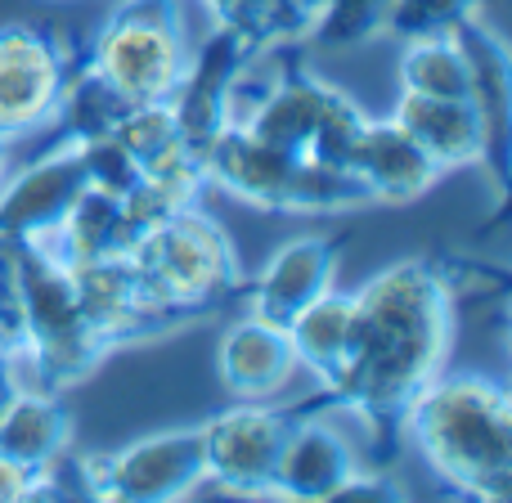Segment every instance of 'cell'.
I'll return each instance as SVG.
<instances>
[{
  "label": "cell",
  "instance_id": "cell-8",
  "mask_svg": "<svg viewBox=\"0 0 512 503\" xmlns=\"http://www.w3.org/2000/svg\"><path fill=\"white\" fill-rule=\"evenodd\" d=\"M81 490L117 503H167L207 481L203 468V432L194 427H171L108 454H81L77 459Z\"/></svg>",
  "mask_w": 512,
  "mask_h": 503
},
{
  "label": "cell",
  "instance_id": "cell-21",
  "mask_svg": "<svg viewBox=\"0 0 512 503\" xmlns=\"http://www.w3.org/2000/svg\"><path fill=\"white\" fill-rule=\"evenodd\" d=\"M135 243V230L126 221L122 198L99 194V189H81L77 203L68 207L63 225L45 239V248L59 256L63 265H86V261H108V256H126Z\"/></svg>",
  "mask_w": 512,
  "mask_h": 503
},
{
  "label": "cell",
  "instance_id": "cell-25",
  "mask_svg": "<svg viewBox=\"0 0 512 503\" xmlns=\"http://www.w3.org/2000/svg\"><path fill=\"white\" fill-rule=\"evenodd\" d=\"M364 122H369V113H364V108L355 104L342 86H333V81H328L324 113H319V126H315V135H310L306 158L346 171V162H351V149H355V140H360Z\"/></svg>",
  "mask_w": 512,
  "mask_h": 503
},
{
  "label": "cell",
  "instance_id": "cell-9",
  "mask_svg": "<svg viewBox=\"0 0 512 503\" xmlns=\"http://www.w3.org/2000/svg\"><path fill=\"white\" fill-rule=\"evenodd\" d=\"M77 72V50L36 23L0 27V140L23 144L50 126Z\"/></svg>",
  "mask_w": 512,
  "mask_h": 503
},
{
  "label": "cell",
  "instance_id": "cell-12",
  "mask_svg": "<svg viewBox=\"0 0 512 503\" xmlns=\"http://www.w3.org/2000/svg\"><path fill=\"white\" fill-rule=\"evenodd\" d=\"M261 59L239 32L230 27H212V36H203V45H194L189 54V68L180 77L176 95L167 99L171 113H176L180 140L189 149L207 153V144L230 126L234 117V90L248 77V68Z\"/></svg>",
  "mask_w": 512,
  "mask_h": 503
},
{
  "label": "cell",
  "instance_id": "cell-24",
  "mask_svg": "<svg viewBox=\"0 0 512 503\" xmlns=\"http://www.w3.org/2000/svg\"><path fill=\"white\" fill-rule=\"evenodd\" d=\"M396 86L405 95L468 99V59H463L454 32L409 36L396 63Z\"/></svg>",
  "mask_w": 512,
  "mask_h": 503
},
{
  "label": "cell",
  "instance_id": "cell-13",
  "mask_svg": "<svg viewBox=\"0 0 512 503\" xmlns=\"http://www.w3.org/2000/svg\"><path fill=\"white\" fill-rule=\"evenodd\" d=\"M81 189H86V171L77 144H54L23 167H9V176L0 180V248L45 243L63 225Z\"/></svg>",
  "mask_w": 512,
  "mask_h": 503
},
{
  "label": "cell",
  "instance_id": "cell-14",
  "mask_svg": "<svg viewBox=\"0 0 512 503\" xmlns=\"http://www.w3.org/2000/svg\"><path fill=\"white\" fill-rule=\"evenodd\" d=\"M351 243L346 230L333 234H297V239L279 243L270 261L243 283V306L252 315L270 319V324H288L306 301H315L324 288L337 283V265H342V248Z\"/></svg>",
  "mask_w": 512,
  "mask_h": 503
},
{
  "label": "cell",
  "instance_id": "cell-3",
  "mask_svg": "<svg viewBox=\"0 0 512 503\" xmlns=\"http://www.w3.org/2000/svg\"><path fill=\"white\" fill-rule=\"evenodd\" d=\"M5 301L18 337L5 364L9 387L68 391L113 355L81 310L72 270L45 243L5 248Z\"/></svg>",
  "mask_w": 512,
  "mask_h": 503
},
{
  "label": "cell",
  "instance_id": "cell-30",
  "mask_svg": "<svg viewBox=\"0 0 512 503\" xmlns=\"http://www.w3.org/2000/svg\"><path fill=\"white\" fill-rule=\"evenodd\" d=\"M54 490V472H36L27 463L0 454V503H23L36 495H50Z\"/></svg>",
  "mask_w": 512,
  "mask_h": 503
},
{
  "label": "cell",
  "instance_id": "cell-29",
  "mask_svg": "<svg viewBox=\"0 0 512 503\" xmlns=\"http://www.w3.org/2000/svg\"><path fill=\"white\" fill-rule=\"evenodd\" d=\"M486 0H396L387 14V32L382 36H427V32H450L459 18L481 14Z\"/></svg>",
  "mask_w": 512,
  "mask_h": 503
},
{
  "label": "cell",
  "instance_id": "cell-1",
  "mask_svg": "<svg viewBox=\"0 0 512 503\" xmlns=\"http://www.w3.org/2000/svg\"><path fill=\"white\" fill-rule=\"evenodd\" d=\"M468 274L472 261L405 256L355 288L346 360L328 396L333 409L364 423L382 468L405 441L400 423L409 400L450 364L459 328L454 301L468 288Z\"/></svg>",
  "mask_w": 512,
  "mask_h": 503
},
{
  "label": "cell",
  "instance_id": "cell-7",
  "mask_svg": "<svg viewBox=\"0 0 512 503\" xmlns=\"http://www.w3.org/2000/svg\"><path fill=\"white\" fill-rule=\"evenodd\" d=\"M310 409H333L328 387H319L315 400H301V405L234 400L230 409L198 423L207 481H216L225 495H270V472H274V459H279L283 436Z\"/></svg>",
  "mask_w": 512,
  "mask_h": 503
},
{
  "label": "cell",
  "instance_id": "cell-22",
  "mask_svg": "<svg viewBox=\"0 0 512 503\" xmlns=\"http://www.w3.org/2000/svg\"><path fill=\"white\" fill-rule=\"evenodd\" d=\"M351 306H355V292L333 283V288H324L315 301H306L283 324L292 337V351H297V364L319 387H333L337 373H342L346 337H351Z\"/></svg>",
  "mask_w": 512,
  "mask_h": 503
},
{
  "label": "cell",
  "instance_id": "cell-11",
  "mask_svg": "<svg viewBox=\"0 0 512 503\" xmlns=\"http://www.w3.org/2000/svg\"><path fill=\"white\" fill-rule=\"evenodd\" d=\"M68 270H72V288H77L81 310H86L90 328L99 333V342H104L108 351L135 346V342H153V337H167L189 324L185 315H176L171 306H162V301L153 297L149 283L135 274V265L126 261V256L68 265Z\"/></svg>",
  "mask_w": 512,
  "mask_h": 503
},
{
  "label": "cell",
  "instance_id": "cell-16",
  "mask_svg": "<svg viewBox=\"0 0 512 503\" xmlns=\"http://www.w3.org/2000/svg\"><path fill=\"white\" fill-rule=\"evenodd\" d=\"M324 95H328V77H319L306 59H288L252 99L243 90H234L230 122L239 131H248L252 140L270 144V149L306 153L310 135L319 126V113H324Z\"/></svg>",
  "mask_w": 512,
  "mask_h": 503
},
{
  "label": "cell",
  "instance_id": "cell-5",
  "mask_svg": "<svg viewBox=\"0 0 512 503\" xmlns=\"http://www.w3.org/2000/svg\"><path fill=\"white\" fill-rule=\"evenodd\" d=\"M189 54L185 0H117L90 36L81 68L135 108L176 95Z\"/></svg>",
  "mask_w": 512,
  "mask_h": 503
},
{
  "label": "cell",
  "instance_id": "cell-20",
  "mask_svg": "<svg viewBox=\"0 0 512 503\" xmlns=\"http://www.w3.org/2000/svg\"><path fill=\"white\" fill-rule=\"evenodd\" d=\"M400 126L418 140V149L436 162L441 176L481 167V122L468 99H432V95H396L391 108Z\"/></svg>",
  "mask_w": 512,
  "mask_h": 503
},
{
  "label": "cell",
  "instance_id": "cell-32",
  "mask_svg": "<svg viewBox=\"0 0 512 503\" xmlns=\"http://www.w3.org/2000/svg\"><path fill=\"white\" fill-rule=\"evenodd\" d=\"M9 167H14V144H5V140H0V180L9 176Z\"/></svg>",
  "mask_w": 512,
  "mask_h": 503
},
{
  "label": "cell",
  "instance_id": "cell-34",
  "mask_svg": "<svg viewBox=\"0 0 512 503\" xmlns=\"http://www.w3.org/2000/svg\"><path fill=\"white\" fill-rule=\"evenodd\" d=\"M0 391H9V387H5V382H0Z\"/></svg>",
  "mask_w": 512,
  "mask_h": 503
},
{
  "label": "cell",
  "instance_id": "cell-31",
  "mask_svg": "<svg viewBox=\"0 0 512 503\" xmlns=\"http://www.w3.org/2000/svg\"><path fill=\"white\" fill-rule=\"evenodd\" d=\"M14 346H18L14 324H9V315L0 310V382H5V364H9V355H14ZM5 387H9V382H5Z\"/></svg>",
  "mask_w": 512,
  "mask_h": 503
},
{
  "label": "cell",
  "instance_id": "cell-17",
  "mask_svg": "<svg viewBox=\"0 0 512 503\" xmlns=\"http://www.w3.org/2000/svg\"><path fill=\"white\" fill-rule=\"evenodd\" d=\"M346 171L360 180L369 203H391V207L418 203L423 194H432L441 185L436 162L418 149V140L396 117H369L364 122Z\"/></svg>",
  "mask_w": 512,
  "mask_h": 503
},
{
  "label": "cell",
  "instance_id": "cell-26",
  "mask_svg": "<svg viewBox=\"0 0 512 503\" xmlns=\"http://www.w3.org/2000/svg\"><path fill=\"white\" fill-rule=\"evenodd\" d=\"M117 144H122L126 153H131L140 167H153L158 158H167L171 149H180V126H176V113H171V104L162 99V104H135L126 108L122 117H117L113 131Z\"/></svg>",
  "mask_w": 512,
  "mask_h": 503
},
{
  "label": "cell",
  "instance_id": "cell-15",
  "mask_svg": "<svg viewBox=\"0 0 512 503\" xmlns=\"http://www.w3.org/2000/svg\"><path fill=\"white\" fill-rule=\"evenodd\" d=\"M364 468L351 436L333 423V409H310L283 436L270 472L274 499H337L346 481Z\"/></svg>",
  "mask_w": 512,
  "mask_h": 503
},
{
  "label": "cell",
  "instance_id": "cell-19",
  "mask_svg": "<svg viewBox=\"0 0 512 503\" xmlns=\"http://www.w3.org/2000/svg\"><path fill=\"white\" fill-rule=\"evenodd\" d=\"M72 450V409L63 391L9 387L0 391V454L36 472H59Z\"/></svg>",
  "mask_w": 512,
  "mask_h": 503
},
{
  "label": "cell",
  "instance_id": "cell-33",
  "mask_svg": "<svg viewBox=\"0 0 512 503\" xmlns=\"http://www.w3.org/2000/svg\"><path fill=\"white\" fill-rule=\"evenodd\" d=\"M50 5H68V0H50Z\"/></svg>",
  "mask_w": 512,
  "mask_h": 503
},
{
  "label": "cell",
  "instance_id": "cell-6",
  "mask_svg": "<svg viewBox=\"0 0 512 503\" xmlns=\"http://www.w3.org/2000/svg\"><path fill=\"white\" fill-rule=\"evenodd\" d=\"M203 162H207V180L216 189H225V194L243 198L252 207H265V212L333 216L369 203L351 171L310 162L306 153L270 149V144L252 140L248 131H239L234 122L207 144Z\"/></svg>",
  "mask_w": 512,
  "mask_h": 503
},
{
  "label": "cell",
  "instance_id": "cell-4",
  "mask_svg": "<svg viewBox=\"0 0 512 503\" xmlns=\"http://www.w3.org/2000/svg\"><path fill=\"white\" fill-rule=\"evenodd\" d=\"M126 261L149 283L153 297L162 306H171L176 315H185L189 324L239 301L243 283H248L234 239L203 203L180 207L176 216L144 230L131 243Z\"/></svg>",
  "mask_w": 512,
  "mask_h": 503
},
{
  "label": "cell",
  "instance_id": "cell-28",
  "mask_svg": "<svg viewBox=\"0 0 512 503\" xmlns=\"http://www.w3.org/2000/svg\"><path fill=\"white\" fill-rule=\"evenodd\" d=\"M81 153V171H86V185L99 189V194H113V198H126L135 185H140L144 167L113 140V135H99V140H86L77 144Z\"/></svg>",
  "mask_w": 512,
  "mask_h": 503
},
{
  "label": "cell",
  "instance_id": "cell-27",
  "mask_svg": "<svg viewBox=\"0 0 512 503\" xmlns=\"http://www.w3.org/2000/svg\"><path fill=\"white\" fill-rule=\"evenodd\" d=\"M391 5L396 0H324V14H319L310 41L324 50H351V45L373 41L387 32Z\"/></svg>",
  "mask_w": 512,
  "mask_h": 503
},
{
  "label": "cell",
  "instance_id": "cell-2",
  "mask_svg": "<svg viewBox=\"0 0 512 503\" xmlns=\"http://www.w3.org/2000/svg\"><path fill=\"white\" fill-rule=\"evenodd\" d=\"M400 432L445 490L477 503L512 495V396L499 378L445 364L409 400Z\"/></svg>",
  "mask_w": 512,
  "mask_h": 503
},
{
  "label": "cell",
  "instance_id": "cell-10",
  "mask_svg": "<svg viewBox=\"0 0 512 503\" xmlns=\"http://www.w3.org/2000/svg\"><path fill=\"white\" fill-rule=\"evenodd\" d=\"M468 59V104L481 122V171L495 194V216L508 207L512 189V59L508 45L481 14L450 27Z\"/></svg>",
  "mask_w": 512,
  "mask_h": 503
},
{
  "label": "cell",
  "instance_id": "cell-18",
  "mask_svg": "<svg viewBox=\"0 0 512 503\" xmlns=\"http://www.w3.org/2000/svg\"><path fill=\"white\" fill-rule=\"evenodd\" d=\"M297 351L283 324L261 315H243L216 342V378L234 400H274L297 378Z\"/></svg>",
  "mask_w": 512,
  "mask_h": 503
},
{
  "label": "cell",
  "instance_id": "cell-23",
  "mask_svg": "<svg viewBox=\"0 0 512 503\" xmlns=\"http://www.w3.org/2000/svg\"><path fill=\"white\" fill-rule=\"evenodd\" d=\"M216 27H230L256 54L306 45L315 32L324 0H203Z\"/></svg>",
  "mask_w": 512,
  "mask_h": 503
}]
</instances>
